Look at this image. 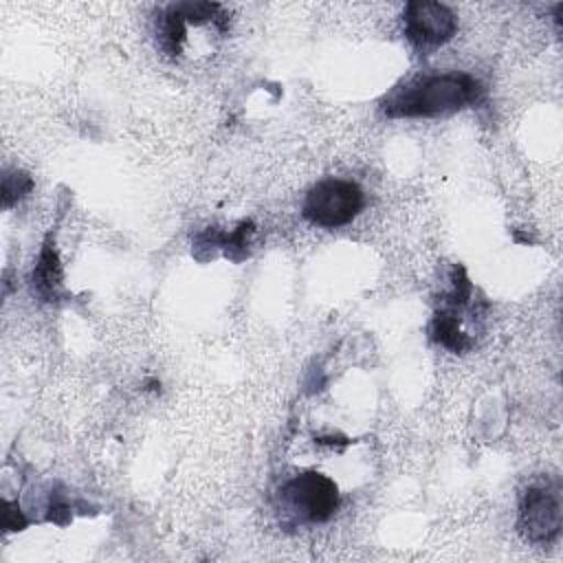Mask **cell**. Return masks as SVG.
Masks as SVG:
<instances>
[{"label": "cell", "mask_w": 563, "mask_h": 563, "mask_svg": "<svg viewBox=\"0 0 563 563\" xmlns=\"http://www.w3.org/2000/svg\"><path fill=\"white\" fill-rule=\"evenodd\" d=\"M479 95H482V86L471 75H464V73L427 75L396 88L383 101V112L394 119L451 114L466 108L468 103H475Z\"/></svg>", "instance_id": "cell-1"}, {"label": "cell", "mask_w": 563, "mask_h": 563, "mask_svg": "<svg viewBox=\"0 0 563 563\" xmlns=\"http://www.w3.org/2000/svg\"><path fill=\"white\" fill-rule=\"evenodd\" d=\"M363 189L352 180L325 178L310 187L301 213L308 222L321 229H339L352 222L363 209Z\"/></svg>", "instance_id": "cell-2"}, {"label": "cell", "mask_w": 563, "mask_h": 563, "mask_svg": "<svg viewBox=\"0 0 563 563\" xmlns=\"http://www.w3.org/2000/svg\"><path fill=\"white\" fill-rule=\"evenodd\" d=\"M279 497L282 508L303 523L328 521L339 508L336 484L319 471L297 473L282 486Z\"/></svg>", "instance_id": "cell-3"}, {"label": "cell", "mask_w": 563, "mask_h": 563, "mask_svg": "<svg viewBox=\"0 0 563 563\" xmlns=\"http://www.w3.org/2000/svg\"><path fill=\"white\" fill-rule=\"evenodd\" d=\"M563 521V506L559 486L552 484H532L526 488L519 504L517 528L521 537L530 543H550Z\"/></svg>", "instance_id": "cell-4"}, {"label": "cell", "mask_w": 563, "mask_h": 563, "mask_svg": "<svg viewBox=\"0 0 563 563\" xmlns=\"http://www.w3.org/2000/svg\"><path fill=\"white\" fill-rule=\"evenodd\" d=\"M405 35L416 48H435L453 37L457 29L455 13L440 2L413 0L405 4Z\"/></svg>", "instance_id": "cell-5"}, {"label": "cell", "mask_w": 563, "mask_h": 563, "mask_svg": "<svg viewBox=\"0 0 563 563\" xmlns=\"http://www.w3.org/2000/svg\"><path fill=\"white\" fill-rule=\"evenodd\" d=\"M33 288L35 292L46 299V301H53L57 299L59 290H62V268H59V262H57V253L53 249L51 242L44 244L42 253H40V260L35 264V271H33Z\"/></svg>", "instance_id": "cell-6"}, {"label": "cell", "mask_w": 563, "mask_h": 563, "mask_svg": "<svg viewBox=\"0 0 563 563\" xmlns=\"http://www.w3.org/2000/svg\"><path fill=\"white\" fill-rule=\"evenodd\" d=\"M433 339L449 347L451 352H464L473 345V339L460 328V319L457 312L451 310H438L433 317Z\"/></svg>", "instance_id": "cell-7"}, {"label": "cell", "mask_w": 563, "mask_h": 563, "mask_svg": "<svg viewBox=\"0 0 563 563\" xmlns=\"http://www.w3.org/2000/svg\"><path fill=\"white\" fill-rule=\"evenodd\" d=\"M31 187H33V183L26 174H22V172L4 174V178H2V205L9 207L13 200L29 194Z\"/></svg>", "instance_id": "cell-8"}, {"label": "cell", "mask_w": 563, "mask_h": 563, "mask_svg": "<svg viewBox=\"0 0 563 563\" xmlns=\"http://www.w3.org/2000/svg\"><path fill=\"white\" fill-rule=\"evenodd\" d=\"M2 506H4V510H2V526H4V530H22L26 526V521H24L20 508L15 504H11V501H4Z\"/></svg>", "instance_id": "cell-9"}]
</instances>
